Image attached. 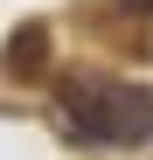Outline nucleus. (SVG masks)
Instances as JSON below:
<instances>
[{
	"label": "nucleus",
	"instance_id": "f257e3e1",
	"mask_svg": "<svg viewBox=\"0 0 153 160\" xmlns=\"http://www.w3.org/2000/svg\"><path fill=\"white\" fill-rule=\"evenodd\" d=\"M56 118L76 146H146L153 139V84L76 77L56 91Z\"/></svg>",
	"mask_w": 153,
	"mask_h": 160
},
{
	"label": "nucleus",
	"instance_id": "f03ea898",
	"mask_svg": "<svg viewBox=\"0 0 153 160\" xmlns=\"http://www.w3.org/2000/svg\"><path fill=\"white\" fill-rule=\"evenodd\" d=\"M0 63H7V70H42V63H49V35H42V28H21L7 49H0Z\"/></svg>",
	"mask_w": 153,
	"mask_h": 160
}]
</instances>
